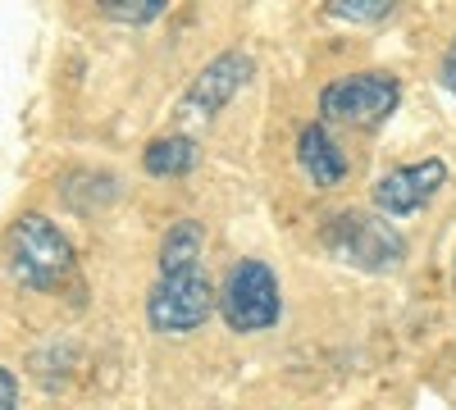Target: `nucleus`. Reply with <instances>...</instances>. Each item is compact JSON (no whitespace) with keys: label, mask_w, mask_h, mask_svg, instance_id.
I'll return each mask as SVG.
<instances>
[{"label":"nucleus","mask_w":456,"mask_h":410,"mask_svg":"<svg viewBox=\"0 0 456 410\" xmlns=\"http://www.w3.org/2000/svg\"><path fill=\"white\" fill-rule=\"evenodd\" d=\"M215 315V292L206 283L201 260L192 265H160V278L146 296V319L165 338H187Z\"/></svg>","instance_id":"1"},{"label":"nucleus","mask_w":456,"mask_h":410,"mask_svg":"<svg viewBox=\"0 0 456 410\" xmlns=\"http://www.w3.org/2000/svg\"><path fill=\"white\" fill-rule=\"evenodd\" d=\"M324 246L333 260H342L352 269H365V274H388L406 260V237L384 214H365V210L333 214L324 223Z\"/></svg>","instance_id":"2"},{"label":"nucleus","mask_w":456,"mask_h":410,"mask_svg":"<svg viewBox=\"0 0 456 410\" xmlns=\"http://www.w3.org/2000/svg\"><path fill=\"white\" fill-rule=\"evenodd\" d=\"M5 260H10V274L32 292H51L73 274V246L46 214H23L14 223Z\"/></svg>","instance_id":"3"},{"label":"nucleus","mask_w":456,"mask_h":410,"mask_svg":"<svg viewBox=\"0 0 456 410\" xmlns=\"http://www.w3.org/2000/svg\"><path fill=\"white\" fill-rule=\"evenodd\" d=\"M215 306L224 324L233 333H260L274 328L283 315V296H279V274L265 260H238L224 278V292L215 296Z\"/></svg>","instance_id":"4"},{"label":"nucleus","mask_w":456,"mask_h":410,"mask_svg":"<svg viewBox=\"0 0 456 410\" xmlns=\"http://www.w3.org/2000/svg\"><path fill=\"white\" fill-rule=\"evenodd\" d=\"M402 100V83L393 73H352V78H338L320 92V115L329 124H347V128H379L393 119V109Z\"/></svg>","instance_id":"5"},{"label":"nucleus","mask_w":456,"mask_h":410,"mask_svg":"<svg viewBox=\"0 0 456 410\" xmlns=\"http://www.w3.org/2000/svg\"><path fill=\"white\" fill-rule=\"evenodd\" d=\"M251 73H256V64H251L247 51H224V55H215V60L197 73V78H192V87L183 92V100H178V124H210L219 109L247 87Z\"/></svg>","instance_id":"6"},{"label":"nucleus","mask_w":456,"mask_h":410,"mask_svg":"<svg viewBox=\"0 0 456 410\" xmlns=\"http://www.w3.org/2000/svg\"><path fill=\"white\" fill-rule=\"evenodd\" d=\"M443 188H447V165L438 156H429L420 165H402V169L379 178L374 182V205H379V214H415Z\"/></svg>","instance_id":"7"},{"label":"nucleus","mask_w":456,"mask_h":410,"mask_svg":"<svg viewBox=\"0 0 456 410\" xmlns=\"http://www.w3.org/2000/svg\"><path fill=\"white\" fill-rule=\"evenodd\" d=\"M297 160H301V169L311 173L315 188H338V182L347 178V156H342V146L329 137L324 124H311L306 133L297 137Z\"/></svg>","instance_id":"8"},{"label":"nucleus","mask_w":456,"mask_h":410,"mask_svg":"<svg viewBox=\"0 0 456 410\" xmlns=\"http://www.w3.org/2000/svg\"><path fill=\"white\" fill-rule=\"evenodd\" d=\"M197 160H201L197 137H187V133H165L142 151V169L151 178H183V173L197 169Z\"/></svg>","instance_id":"9"},{"label":"nucleus","mask_w":456,"mask_h":410,"mask_svg":"<svg viewBox=\"0 0 456 410\" xmlns=\"http://www.w3.org/2000/svg\"><path fill=\"white\" fill-rule=\"evenodd\" d=\"M329 14L347 23H384L393 19V0H329Z\"/></svg>","instance_id":"10"},{"label":"nucleus","mask_w":456,"mask_h":410,"mask_svg":"<svg viewBox=\"0 0 456 410\" xmlns=\"http://www.w3.org/2000/svg\"><path fill=\"white\" fill-rule=\"evenodd\" d=\"M101 14L119 23H151L165 14V0H101Z\"/></svg>","instance_id":"11"},{"label":"nucleus","mask_w":456,"mask_h":410,"mask_svg":"<svg viewBox=\"0 0 456 410\" xmlns=\"http://www.w3.org/2000/svg\"><path fill=\"white\" fill-rule=\"evenodd\" d=\"M0 410H19V379L0 365Z\"/></svg>","instance_id":"12"},{"label":"nucleus","mask_w":456,"mask_h":410,"mask_svg":"<svg viewBox=\"0 0 456 410\" xmlns=\"http://www.w3.org/2000/svg\"><path fill=\"white\" fill-rule=\"evenodd\" d=\"M443 87L456 96V36H452V46H447V55H443Z\"/></svg>","instance_id":"13"},{"label":"nucleus","mask_w":456,"mask_h":410,"mask_svg":"<svg viewBox=\"0 0 456 410\" xmlns=\"http://www.w3.org/2000/svg\"><path fill=\"white\" fill-rule=\"evenodd\" d=\"M452 274H456V265H452Z\"/></svg>","instance_id":"14"}]
</instances>
